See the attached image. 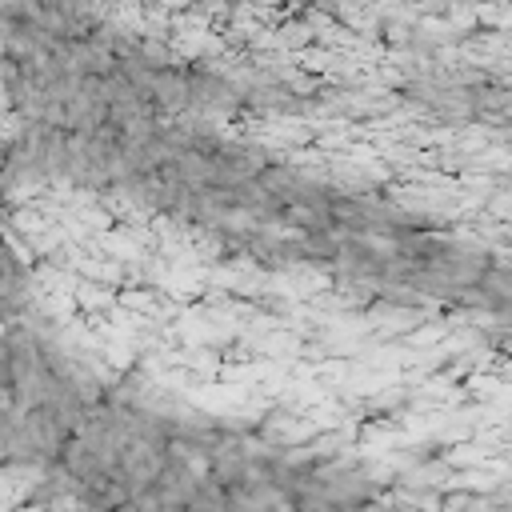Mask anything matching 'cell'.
<instances>
[{"instance_id":"obj_1","label":"cell","mask_w":512,"mask_h":512,"mask_svg":"<svg viewBox=\"0 0 512 512\" xmlns=\"http://www.w3.org/2000/svg\"><path fill=\"white\" fill-rule=\"evenodd\" d=\"M24 356L28 384H12L28 396L12 392V448L88 512H372L348 476L316 460L140 408L72 376L36 340Z\"/></svg>"}]
</instances>
